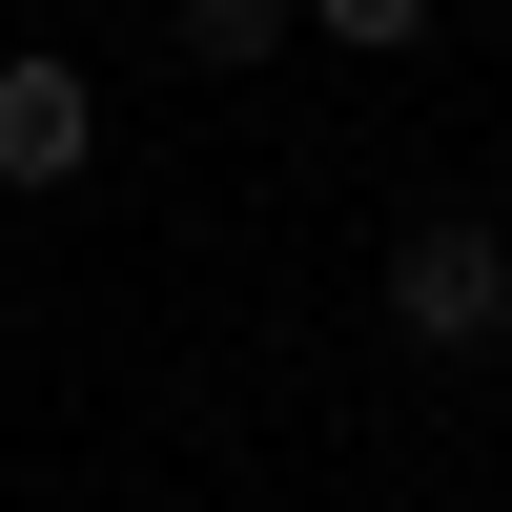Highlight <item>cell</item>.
Listing matches in <instances>:
<instances>
[{
	"mask_svg": "<svg viewBox=\"0 0 512 512\" xmlns=\"http://www.w3.org/2000/svg\"><path fill=\"white\" fill-rule=\"evenodd\" d=\"M390 328L410 349H492L512 328V226H410L390 246Z\"/></svg>",
	"mask_w": 512,
	"mask_h": 512,
	"instance_id": "cell-1",
	"label": "cell"
},
{
	"mask_svg": "<svg viewBox=\"0 0 512 512\" xmlns=\"http://www.w3.org/2000/svg\"><path fill=\"white\" fill-rule=\"evenodd\" d=\"M82 164H103V82L62 41H21L0 62V185H82Z\"/></svg>",
	"mask_w": 512,
	"mask_h": 512,
	"instance_id": "cell-2",
	"label": "cell"
},
{
	"mask_svg": "<svg viewBox=\"0 0 512 512\" xmlns=\"http://www.w3.org/2000/svg\"><path fill=\"white\" fill-rule=\"evenodd\" d=\"M287 21H328L349 62H410V41H431V0H287Z\"/></svg>",
	"mask_w": 512,
	"mask_h": 512,
	"instance_id": "cell-3",
	"label": "cell"
},
{
	"mask_svg": "<svg viewBox=\"0 0 512 512\" xmlns=\"http://www.w3.org/2000/svg\"><path fill=\"white\" fill-rule=\"evenodd\" d=\"M287 41V0H185V62H267Z\"/></svg>",
	"mask_w": 512,
	"mask_h": 512,
	"instance_id": "cell-4",
	"label": "cell"
}]
</instances>
